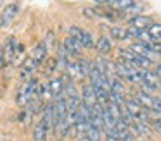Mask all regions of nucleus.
Segmentation results:
<instances>
[{
    "instance_id": "nucleus-1",
    "label": "nucleus",
    "mask_w": 161,
    "mask_h": 141,
    "mask_svg": "<svg viewBox=\"0 0 161 141\" xmlns=\"http://www.w3.org/2000/svg\"><path fill=\"white\" fill-rule=\"evenodd\" d=\"M18 10H19V7L16 5V3H11V5L5 7L4 12H2V16H0V26L2 28L9 26V24L14 21V17L18 16Z\"/></svg>"
},
{
    "instance_id": "nucleus-11",
    "label": "nucleus",
    "mask_w": 161,
    "mask_h": 141,
    "mask_svg": "<svg viewBox=\"0 0 161 141\" xmlns=\"http://www.w3.org/2000/svg\"><path fill=\"white\" fill-rule=\"evenodd\" d=\"M47 133H49V129H47L45 124L40 120L35 126V129H33V141H47Z\"/></svg>"
},
{
    "instance_id": "nucleus-7",
    "label": "nucleus",
    "mask_w": 161,
    "mask_h": 141,
    "mask_svg": "<svg viewBox=\"0 0 161 141\" xmlns=\"http://www.w3.org/2000/svg\"><path fill=\"white\" fill-rule=\"evenodd\" d=\"M47 52H49V48L45 47V43H43V41H40V43L36 45L35 48H33V55H31V58L36 62V65H38V64H42V62L45 60Z\"/></svg>"
},
{
    "instance_id": "nucleus-32",
    "label": "nucleus",
    "mask_w": 161,
    "mask_h": 141,
    "mask_svg": "<svg viewBox=\"0 0 161 141\" xmlns=\"http://www.w3.org/2000/svg\"><path fill=\"white\" fill-rule=\"evenodd\" d=\"M0 141H5V139H0Z\"/></svg>"
},
{
    "instance_id": "nucleus-17",
    "label": "nucleus",
    "mask_w": 161,
    "mask_h": 141,
    "mask_svg": "<svg viewBox=\"0 0 161 141\" xmlns=\"http://www.w3.org/2000/svg\"><path fill=\"white\" fill-rule=\"evenodd\" d=\"M147 33H149V36H151V41H159L161 43V24L153 23L147 28Z\"/></svg>"
},
{
    "instance_id": "nucleus-8",
    "label": "nucleus",
    "mask_w": 161,
    "mask_h": 141,
    "mask_svg": "<svg viewBox=\"0 0 161 141\" xmlns=\"http://www.w3.org/2000/svg\"><path fill=\"white\" fill-rule=\"evenodd\" d=\"M36 67H38V65H36V62L33 60L31 57L26 58V60L23 62V69H21V79H23V81H28L30 76H31V72L35 71Z\"/></svg>"
},
{
    "instance_id": "nucleus-24",
    "label": "nucleus",
    "mask_w": 161,
    "mask_h": 141,
    "mask_svg": "<svg viewBox=\"0 0 161 141\" xmlns=\"http://www.w3.org/2000/svg\"><path fill=\"white\" fill-rule=\"evenodd\" d=\"M153 124H154V127H156V131L161 134V113H158L156 119H153Z\"/></svg>"
},
{
    "instance_id": "nucleus-28",
    "label": "nucleus",
    "mask_w": 161,
    "mask_h": 141,
    "mask_svg": "<svg viewBox=\"0 0 161 141\" xmlns=\"http://www.w3.org/2000/svg\"><path fill=\"white\" fill-rule=\"evenodd\" d=\"M4 53H0V67H2V65H4Z\"/></svg>"
},
{
    "instance_id": "nucleus-19",
    "label": "nucleus",
    "mask_w": 161,
    "mask_h": 141,
    "mask_svg": "<svg viewBox=\"0 0 161 141\" xmlns=\"http://www.w3.org/2000/svg\"><path fill=\"white\" fill-rule=\"evenodd\" d=\"M78 41H80L81 48H92V47H94V40H92V34L88 33V31H83Z\"/></svg>"
},
{
    "instance_id": "nucleus-14",
    "label": "nucleus",
    "mask_w": 161,
    "mask_h": 141,
    "mask_svg": "<svg viewBox=\"0 0 161 141\" xmlns=\"http://www.w3.org/2000/svg\"><path fill=\"white\" fill-rule=\"evenodd\" d=\"M135 100L140 103V107H142V108H146V110H151V107H153V96H149L147 93H144V91L137 93Z\"/></svg>"
},
{
    "instance_id": "nucleus-3",
    "label": "nucleus",
    "mask_w": 161,
    "mask_h": 141,
    "mask_svg": "<svg viewBox=\"0 0 161 141\" xmlns=\"http://www.w3.org/2000/svg\"><path fill=\"white\" fill-rule=\"evenodd\" d=\"M128 50H130V52H133L135 55H139V57L149 58V60H151V57L154 55V52L151 50V47H149L147 43H132Z\"/></svg>"
},
{
    "instance_id": "nucleus-26",
    "label": "nucleus",
    "mask_w": 161,
    "mask_h": 141,
    "mask_svg": "<svg viewBox=\"0 0 161 141\" xmlns=\"http://www.w3.org/2000/svg\"><path fill=\"white\" fill-rule=\"evenodd\" d=\"M154 74H156V78H158V79H161V62L156 65V71H154Z\"/></svg>"
},
{
    "instance_id": "nucleus-22",
    "label": "nucleus",
    "mask_w": 161,
    "mask_h": 141,
    "mask_svg": "<svg viewBox=\"0 0 161 141\" xmlns=\"http://www.w3.org/2000/svg\"><path fill=\"white\" fill-rule=\"evenodd\" d=\"M151 110L156 113H161V98L159 96H153V107H151Z\"/></svg>"
},
{
    "instance_id": "nucleus-20",
    "label": "nucleus",
    "mask_w": 161,
    "mask_h": 141,
    "mask_svg": "<svg viewBox=\"0 0 161 141\" xmlns=\"http://www.w3.org/2000/svg\"><path fill=\"white\" fill-rule=\"evenodd\" d=\"M75 131H76L78 134H80L81 138L83 136H87V131H88V122H85V120H76V124H75Z\"/></svg>"
},
{
    "instance_id": "nucleus-16",
    "label": "nucleus",
    "mask_w": 161,
    "mask_h": 141,
    "mask_svg": "<svg viewBox=\"0 0 161 141\" xmlns=\"http://www.w3.org/2000/svg\"><path fill=\"white\" fill-rule=\"evenodd\" d=\"M108 79H109V91H111V93H119V95H123L125 88H123L121 81H119L116 76H108Z\"/></svg>"
},
{
    "instance_id": "nucleus-10",
    "label": "nucleus",
    "mask_w": 161,
    "mask_h": 141,
    "mask_svg": "<svg viewBox=\"0 0 161 141\" xmlns=\"http://www.w3.org/2000/svg\"><path fill=\"white\" fill-rule=\"evenodd\" d=\"M16 45H18V41H16L14 38H9L7 40L5 48H4V60L5 62L14 60V57H16Z\"/></svg>"
},
{
    "instance_id": "nucleus-18",
    "label": "nucleus",
    "mask_w": 161,
    "mask_h": 141,
    "mask_svg": "<svg viewBox=\"0 0 161 141\" xmlns=\"http://www.w3.org/2000/svg\"><path fill=\"white\" fill-rule=\"evenodd\" d=\"M109 34H111L114 40H118V41L126 40V38H128V33H126V29H125V28H119V26H113L111 31H109Z\"/></svg>"
},
{
    "instance_id": "nucleus-5",
    "label": "nucleus",
    "mask_w": 161,
    "mask_h": 141,
    "mask_svg": "<svg viewBox=\"0 0 161 141\" xmlns=\"http://www.w3.org/2000/svg\"><path fill=\"white\" fill-rule=\"evenodd\" d=\"M64 48H66V52L69 55H78L81 52V45H80V41L76 40V38H73V36H66L64 38Z\"/></svg>"
},
{
    "instance_id": "nucleus-4",
    "label": "nucleus",
    "mask_w": 161,
    "mask_h": 141,
    "mask_svg": "<svg viewBox=\"0 0 161 141\" xmlns=\"http://www.w3.org/2000/svg\"><path fill=\"white\" fill-rule=\"evenodd\" d=\"M151 24H153V19L147 16H135L130 19V26L135 28V29H140V31H146Z\"/></svg>"
},
{
    "instance_id": "nucleus-2",
    "label": "nucleus",
    "mask_w": 161,
    "mask_h": 141,
    "mask_svg": "<svg viewBox=\"0 0 161 141\" xmlns=\"http://www.w3.org/2000/svg\"><path fill=\"white\" fill-rule=\"evenodd\" d=\"M81 105L88 107V108H92V107L95 105V91H94V86L92 84H85L83 88H81Z\"/></svg>"
},
{
    "instance_id": "nucleus-6",
    "label": "nucleus",
    "mask_w": 161,
    "mask_h": 141,
    "mask_svg": "<svg viewBox=\"0 0 161 141\" xmlns=\"http://www.w3.org/2000/svg\"><path fill=\"white\" fill-rule=\"evenodd\" d=\"M63 86H64V81L61 78H52L49 81V84H47V88H49V93H50V96H59V95H63Z\"/></svg>"
},
{
    "instance_id": "nucleus-25",
    "label": "nucleus",
    "mask_w": 161,
    "mask_h": 141,
    "mask_svg": "<svg viewBox=\"0 0 161 141\" xmlns=\"http://www.w3.org/2000/svg\"><path fill=\"white\" fill-rule=\"evenodd\" d=\"M83 14L87 17H95V16H97V10H92V9H88V7H87V9H83Z\"/></svg>"
},
{
    "instance_id": "nucleus-13",
    "label": "nucleus",
    "mask_w": 161,
    "mask_h": 141,
    "mask_svg": "<svg viewBox=\"0 0 161 141\" xmlns=\"http://www.w3.org/2000/svg\"><path fill=\"white\" fill-rule=\"evenodd\" d=\"M123 107H125V108H126V112H130L133 117H137V115H139V112L142 110L140 103L137 102L135 98H126V100H125V103H123Z\"/></svg>"
},
{
    "instance_id": "nucleus-21",
    "label": "nucleus",
    "mask_w": 161,
    "mask_h": 141,
    "mask_svg": "<svg viewBox=\"0 0 161 141\" xmlns=\"http://www.w3.org/2000/svg\"><path fill=\"white\" fill-rule=\"evenodd\" d=\"M87 138H88L90 141H101V131H99V129H95L94 126H90V124H88Z\"/></svg>"
},
{
    "instance_id": "nucleus-9",
    "label": "nucleus",
    "mask_w": 161,
    "mask_h": 141,
    "mask_svg": "<svg viewBox=\"0 0 161 141\" xmlns=\"http://www.w3.org/2000/svg\"><path fill=\"white\" fill-rule=\"evenodd\" d=\"M42 122L45 124L47 129H52L54 126V107L52 103H47L45 107H43V115H42Z\"/></svg>"
},
{
    "instance_id": "nucleus-30",
    "label": "nucleus",
    "mask_w": 161,
    "mask_h": 141,
    "mask_svg": "<svg viewBox=\"0 0 161 141\" xmlns=\"http://www.w3.org/2000/svg\"><path fill=\"white\" fill-rule=\"evenodd\" d=\"M78 141H90V139H88L87 136H83V138H80V139H78Z\"/></svg>"
},
{
    "instance_id": "nucleus-27",
    "label": "nucleus",
    "mask_w": 161,
    "mask_h": 141,
    "mask_svg": "<svg viewBox=\"0 0 161 141\" xmlns=\"http://www.w3.org/2000/svg\"><path fill=\"white\" fill-rule=\"evenodd\" d=\"M106 141H119V139L116 136H108V138H106Z\"/></svg>"
},
{
    "instance_id": "nucleus-23",
    "label": "nucleus",
    "mask_w": 161,
    "mask_h": 141,
    "mask_svg": "<svg viewBox=\"0 0 161 141\" xmlns=\"http://www.w3.org/2000/svg\"><path fill=\"white\" fill-rule=\"evenodd\" d=\"M81 33H83V29H81V28H78V26H71L69 28V36L76 38V40H80Z\"/></svg>"
},
{
    "instance_id": "nucleus-31",
    "label": "nucleus",
    "mask_w": 161,
    "mask_h": 141,
    "mask_svg": "<svg viewBox=\"0 0 161 141\" xmlns=\"http://www.w3.org/2000/svg\"><path fill=\"white\" fill-rule=\"evenodd\" d=\"M158 89H159V91H161V83H159V84H158Z\"/></svg>"
},
{
    "instance_id": "nucleus-15",
    "label": "nucleus",
    "mask_w": 161,
    "mask_h": 141,
    "mask_svg": "<svg viewBox=\"0 0 161 141\" xmlns=\"http://www.w3.org/2000/svg\"><path fill=\"white\" fill-rule=\"evenodd\" d=\"M109 5L114 7L116 10H130L135 5V0H113L109 2Z\"/></svg>"
},
{
    "instance_id": "nucleus-12",
    "label": "nucleus",
    "mask_w": 161,
    "mask_h": 141,
    "mask_svg": "<svg viewBox=\"0 0 161 141\" xmlns=\"http://www.w3.org/2000/svg\"><path fill=\"white\" fill-rule=\"evenodd\" d=\"M94 47H95V50H97L99 53H109V52L113 50L111 41H109L106 36H99L97 43H94Z\"/></svg>"
},
{
    "instance_id": "nucleus-29",
    "label": "nucleus",
    "mask_w": 161,
    "mask_h": 141,
    "mask_svg": "<svg viewBox=\"0 0 161 141\" xmlns=\"http://www.w3.org/2000/svg\"><path fill=\"white\" fill-rule=\"evenodd\" d=\"M95 2H99V3H109V2H113V0H95Z\"/></svg>"
}]
</instances>
